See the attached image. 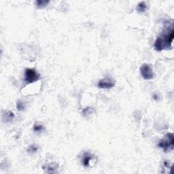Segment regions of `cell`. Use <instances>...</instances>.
I'll use <instances>...</instances> for the list:
<instances>
[{
    "label": "cell",
    "instance_id": "cell-1",
    "mask_svg": "<svg viewBox=\"0 0 174 174\" xmlns=\"http://www.w3.org/2000/svg\"><path fill=\"white\" fill-rule=\"evenodd\" d=\"M174 38L173 25L167 27L163 32L157 37L154 42V49L159 52L163 50H169L172 48V42Z\"/></svg>",
    "mask_w": 174,
    "mask_h": 174
},
{
    "label": "cell",
    "instance_id": "cell-2",
    "mask_svg": "<svg viewBox=\"0 0 174 174\" xmlns=\"http://www.w3.org/2000/svg\"><path fill=\"white\" fill-rule=\"evenodd\" d=\"M158 146L164 150L165 152H170V151L173 150L174 147L173 134L171 133H167L165 137L159 142Z\"/></svg>",
    "mask_w": 174,
    "mask_h": 174
},
{
    "label": "cell",
    "instance_id": "cell-3",
    "mask_svg": "<svg viewBox=\"0 0 174 174\" xmlns=\"http://www.w3.org/2000/svg\"><path fill=\"white\" fill-rule=\"evenodd\" d=\"M40 79V75L35 69H26L25 72V81L28 84L35 82Z\"/></svg>",
    "mask_w": 174,
    "mask_h": 174
},
{
    "label": "cell",
    "instance_id": "cell-4",
    "mask_svg": "<svg viewBox=\"0 0 174 174\" xmlns=\"http://www.w3.org/2000/svg\"><path fill=\"white\" fill-rule=\"evenodd\" d=\"M140 74L146 80H150L154 78V72L149 64L144 63L140 67Z\"/></svg>",
    "mask_w": 174,
    "mask_h": 174
},
{
    "label": "cell",
    "instance_id": "cell-5",
    "mask_svg": "<svg viewBox=\"0 0 174 174\" xmlns=\"http://www.w3.org/2000/svg\"><path fill=\"white\" fill-rule=\"evenodd\" d=\"M115 86V82L110 78H104L101 80L98 83V87L100 89H108L114 87Z\"/></svg>",
    "mask_w": 174,
    "mask_h": 174
},
{
    "label": "cell",
    "instance_id": "cell-6",
    "mask_svg": "<svg viewBox=\"0 0 174 174\" xmlns=\"http://www.w3.org/2000/svg\"><path fill=\"white\" fill-rule=\"evenodd\" d=\"M43 170H44L46 173H54L57 172L58 165L55 163H50L49 164H46L42 166Z\"/></svg>",
    "mask_w": 174,
    "mask_h": 174
},
{
    "label": "cell",
    "instance_id": "cell-7",
    "mask_svg": "<svg viewBox=\"0 0 174 174\" xmlns=\"http://www.w3.org/2000/svg\"><path fill=\"white\" fill-rule=\"evenodd\" d=\"M93 159V155L89 152H85L82 156V165L84 167H89L91 161Z\"/></svg>",
    "mask_w": 174,
    "mask_h": 174
},
{
    "label": "cell",
    "instance_id": "cell-8",
    "mask_svg": "<svg viewBox=\"0 0 174 174\" xmlns=\"http://www.w3.org/2000/svg\"><path fill=\"white\" fill-rule=\"evenodd\" d=\"M50 3L49 1H45V0H37L35 2V6L39 9H42V8H45L48 4Z\"/></svg>",
    "mask_w": 174,
    "mask_h": 174
},
{
    "label": "cell",
    "instance_id": "cell-9",
    "mask_svg": "<svg viewBox=\"0 0 174 174\" xmlns=\"http://www.w3.org/2000/svg\"><path fill=\"white\" fill-rule=\"evenodd\" d=\"M14 118V114L12 112H10V111H8L4 115V120H5L6 123L8 122H10L13 120V118Z\"/></svg>",
    "mask_w": 174,
    "mask_h": 174
},
{
    "label": "cell",
    "instance_id": "cell-10",
    "mask_svg": "<svg viewBox=\"0 0 174 174\" xmlns=\"http://www.w3.org/2000/svg\"><path fill=\"white\" fill-rule=\"evenodd\" d=\"M146 9H147V6H146V3L144 1L140 2L137 4V10L140 13H142V12H146Z\"/></svg>",
    "mask_w": 174,
    "mask_h": 174
},
{
    "label": "cell",
    "instance_id": "cell-11",
    "mask_svg": "<svg viewBox=\"0 0 174 174\" xmlns=\"http://www.w3.org/2000/svg\"><path fill=\"white\" fill-rule=\"evenodd\" d=\"M44 129V126L41 124H39V123H35L33 126V131L36 133H40V132L43 131Z\"/></svg>",
    "mask_w": 174,
    "mask_h": 174
},
{
    "label": "cell",
    "instance_id": "cell-12",
    "mask_svg": "<svg viewBox=\"0 0 174 174\" xmlns=\"http://www.w3.org/2000/svg\"><path fill=\"white\" fill-rule=\"evenodd\" d=\"M38 150V146L35 145H31L29 146V148H27V152L28 153H35L37 152V151Z\"/></svg>",
    "mask_w": 174,
    "mask_h": 174
},
{
    "label": "cell",
    "instance_id": "cell-13",
    "mask_svg": "<svg viewBox=\"0 0 174 174\" xmlns=\"http://www.w3.org/2000/svg\"><path fill=\"white\" fill-rule=\"evenodd\" d=\"M25 108V106L24 103L20 100L18 101L17 103H16V108H17V110L18 111H22V110H24Z\"/></svg>",
    "mask_w": 174,
    "mask_h": 174
},
{
    "label": "cell",
    "instance_id": "cell-14",
    "mask_svg": "<svg viewBox=\"0 0 174 174\" xmlns=\"http://www.w3.org/2000/svg\"><path fill=\"white\" fill-rule=\"evenodd\" d=\"M92 112H93V109L91 108H89V107H88V108H85L82 110L83 114H85V115L90 114H91Z\"/></svg>",
    "mask_w": 174,
    "mask_h": 174
}]
</instances>
